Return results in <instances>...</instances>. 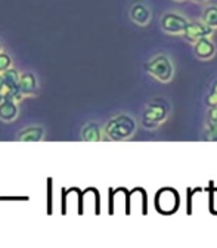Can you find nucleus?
Returning <instances> with one entry per match:
<instances>
[{
  "label": "nucleus",
  "mask_w": 217,
  "mask_h": 248,
  "mask_svg": "<svg viewBox=\"0 0 217 248\" xmlns=\"http://www.w3.org/2000/svg\"><path fill=\"white\" fill-rule=\"evenodd\" d=\"M11 67H12V58H11V55L6 53V52H2V53H0V74H3Z\"/></svg>",
  "instance_id": "2eb2a0df"
},
{
  "label": "nucleus",
  "mask_w": 217,
  "mask_h": 248,
  "mask_svg": "<svg viewBox=\"0 0 217 248\" xmlns=\"http://www.w3.org/2000/svg\"><path fill=\"white\" fill-rule=\"evenodd\" d=\"M45 138V127L42 126H28L18 132V142H40Z\"/></svg>",
  "instance_id": "ddd939ff"
},
{
  "label": "nucleus",
  "mask_w": 217,
  "mask_h": 248,
  "mask_svg": "<svg viewBox=\"0 0 217 248\" xmlns=\"http://www.w3.org/2000/svg\"><path fill=\"white\" fill-rule=\"evenodd\" d=\"M18 102L11 95H6L5 101L0 104V120L5 123H11L18 117Z\"/></svg>",
  "instance_id": "9d476101"
},
{
  "label": "nucleus",
  "mask_w": 217,
  "mask_h": 248,
  "mask_svg": "<svg viewBox=\"0 0 217 248\" xmlns=\"http://www.w3.org/2000/svg\"><path fill=\"white\" fill-rule=\"evenodd\" d=\"M2 76H3V80H5V92H6V95H11L14 98L15 95L21 93L19 92V78H21V74H19V71L16 68L11 67Z\"/></svg>",
  "instance_id": "1a4fd4ad"
},
{
  "label": "nucleus",
  "mask_w": 217,
  "mask_h": 248,
  "mask_svg": "<svg viewBox=\"0 0 217 248\" xmlns=\"http://www.w3.org/2000/svg\"><path fill=\"white\" fill-rule=\"evenodd\" d=\"M194 3H200V5H204V3H207L208 0H192Z\"/></svg>",
  "instance_id": "6ab92c4d"
},
{
  "label": "nucleus",
  "mask_w": 217,
  "mask_h": 248,
  "mask_svg": "<svg viewBox=\"0 0 217 248\" xmlns=\"http://www.w3.org/2000/svg\"><path fill=\"white\" fill-rule=\"evenodd\" d=\"M39 90V83L37 78L33 73H24L21 74L19 78V92L27 98V96H34Z\"/></svg>",
  "instance_id": "f8f14e48"
},
{
  "label": "nucleus",
  "mask_w": 217,
  "mask_h": 248,
  "mask_svg": "<svg viewBox=\"0 0 217 248\" xmlns=\"http://www.w3.org/2000/svg\"><path fill=\"white\" fill-rule=\"evenodd\" d=\"M138 123L129 114H118L107 121L104 126L105 140L111 142H124L129 140L136 135Z\"/></svg>",
  "instance_id": "f257e3e1"
},
{
  "label": "nucleus",
  "mask_w": 217,
  "mask_h": 248,
  "mask_svg": "<svg viewBox=\"0 0 217 248\" xmlns=\"http://www.w3.org/2000/svg\"><path fill=\"white\" fill-rule=\"evenodd\" d=\"M171 105L164 98H154L148 102L143 114H142V126L148 130L158 129L161 124H164L170 115Z\"/></svg>",
  "instance_id": "f03ea898"
},
{
  "label": "nucleus",
  "mask_w": 217,
  "mask_h": 248,
  "mask_svg": "<svg viewBox=\"0 0 217 248\" xmlns=\"http://www.w3.org/2000/svg\"><path fill=\"white\" fill-rule=\"evenodd\" d=\"M81 140L84 142H101L105 140V135H104V127H101V124L90 121L87 124H84L81 133H80Z\"/></svg>",
  "instance_id": "6e6552de"
},
{
  "label": "nucleus",
  "mask_w": 217,
  "mask_h": 248,
  "mask_svg": "<svg viewBox=\"0 0 217 248\" xmlns=\"http://www.w3.org/2000/svg\"><path fill=\"white\" fill-rule=\"evenodd\" d=\"M205 102L208 107H217V81L211 86V90L208 92Z\"/></svg>",
  "instance_id": "dca6fc26"
},
{
  "label": "nucleus",
  "mask_w": 217,
  "mask_h": 248,
  "mask_svg": "<svg viewBox=\"0 0 217 248\" xmlns=\"http://www.w3.org/2000/svg\"><path fill=\"white\" fill-rule=\"evenodd\" d=\"M208 27H211L213 30H217V6L216 5H210L204 9L202 12V18H201Z\"/></svg>",
  "instance_id": "4468645a"
},
{
  "label": "nucleus",
  "mask_w": 217,
  "mask_h": 248,
  "mask_svg": "<svg viewBox=\"0 0 217 248\" xmlns=\"http://www.w3.org/2000/svg\"><path fill=\"white\" fill-rule=\"evenodd\" d=\"M204 139L210 142H217V107H208Z\"/></svg>",
  "instance_id": "9b49d317"
},
{
  "label": "nucleus",
  "mask_w": 217,
  "mask_h": 248,
  "mask_svg": "<svg viewBox=\"0 0 217 248\" xmlns=\"http://www.w3.org/2000/svg\"><path fill=\"white\" fill-rule=\"evenodd\" d=\"M174 2H185V0H174Z\"/></svg>",
  "instance_id": "412c9836"
},
{
  "label": "nucleus",
  "mask_w": 217,
  "mask_h": 248,
  "mask_svg": "<svg viewBox=\"0 0 217 248\" xmlns=\"http://www.w3.org/2000/svg\"><path fill=\"white\" fill-rule=\"evenodd\" d=\"M129 16H130V19L136 25L146 27L151 22L152 14H151V9L148 8V5H145L142 2H138V3H133L132 5V8L129 11Z\"/></svg>",
  "instance_id": "0eeeda50"
},
{
  "label": "nucleus",
  "mask_w": 217,
  "mask_h": 248,
  "mask_svg": "<svg viewBox=\"0 0 217 248\" xmlns=\"http://www.w3.org/2000/svg\"><path fill=\"white\" fill-rule=\"evenodd\" d=\"M214 31L216 30L208 27L202 19L201 21H192V22H189L188 28H186L183 37H185L186 42H189L191 45H194L195 42H198L202 37H211L214 34Z\"/></svg>",
  "instance_id": "39448f33"
},
{
  "label": "nucleus",
  "mask_w": 217,
  "mask_h": 248,
  "mask_svg": "<svg viewBox=\"0 0 217 248\" xmlns=\"http://www.w3.org/2000/svg\"><path fill=\"white\" fill-rule=\"evenodd\" d=\"M143 68L154 80L160 83H170L174 77V64L171 58L166 53H158L152 56Z\"/></svg>",
  "instance_id": "7ed1b4c3"
},
{
  "label": "nucleus",
  "mask_w": 217,
  "mask_h": 248,
  "mask_svg": "<svg viewBox=\"0 0 217 248\" xmlns=\"http://www.w3.org/2000/svg\"><path fill=\"white\" fill-rule=\"evenodd\" d=\"M6 98V92H0V104H2Z\"/></svg>",
  "instance_id": "a211bd4d"
},
{
  "label": "nucleus",
  "mask_w": 217,
  "mask_h": 248,
  "mask_svg": "<svg viewBox=\"0 0 217 248\" xmlns=\"http://www.w3.org/2000/svg\"><path fill=\"white\" fill-rule=\"evenodd\" d=\"M0 92H5V80L2 74H0Z\"/></svg>",
  "instance_id": "f3484780"
},
{
  "label": "nucleus",
  "mask_w": 217,
  "mask_h": 248,
  "mask_svg": "<svg viewBox=\"0 0 217 248\" xmlns=\"http://www.w3.org/2000/svg\"><path fill=\"white\" fill-rule=\"evenodd\" d=\"M194 55L201 61H210L217 53V46L211 37H202L194 45Z\"/></svg>",
  "instance_id": "423d86ee"
},
{
  "label": "nucleus",
  "mask_w": 217,
  "mask_h": 248,
  "mask_svg": "<svg viewBox=\"0 0 217 248\" xmlns=\"http://www.w3.org/2000/svg\"><path fill=\"white\" fill-rule=\"evenodd\" d=\"M189 25L188 18H185L183 15L177 12H166L161 16L160 27L166 34L170 36H183L186 28Z\"/></svg>",
  "instance_id": "20e7f679"
},
{
  "label": "nucleus",
  "mask_w": 217,
  "mask_h": 248,
  "mask_svg": "<svg viewBox=\"0 0 217 248\" xmlns=\"http://www.w3.org/2000/svg\"><path fill=\"white\" fill-rule=\"evenodd\" d=\"M3 52V43H2V40H0V53Z\"/></svg>",
  "instance_id": "aec40b11"
}]
</instances>
